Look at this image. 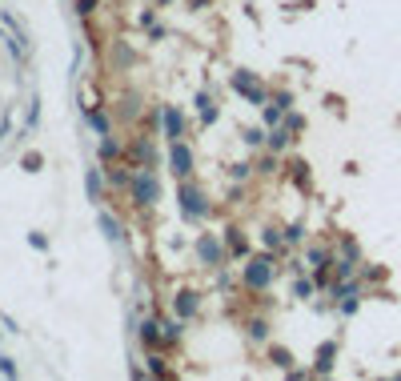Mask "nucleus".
<instances>
[{
  "label": "nucleus",
  "mask_w": 401,
  "mask_h": 381,
  "mask_svg": "<svg viewBox=\"0 0 401 381\" xmlns=\"http://www.w3.org/2000/svg\"><path fill=\"white\" fill-rule=\"evenodd\" d=\"M177 201H181V209H185V217H189V221H197V217L209 213V201L193 189V185H185V189L177 193Z\"/></svg>",
  "instance_id": "f257e3e1"
},
{
  "label": "nucleus",
  "mask_w": 401,
  "mask_h": 381,
  "mask_svg": "<svg viewBox=\"0 0 401 381\" xmlns=\"http://www.w3.org/2000/svg\"><path fill=\"white\" fill-rule=\"evenodd\" d=\"M269 281H273V265L265 261V257L249 261V269H245V285H249V289H265Z\"/></svg>",
  "instance_id": "f03ea898"
},
{
  "label": "nucleus",
  "mask_w": 401,
  "mask_h": 381,
  "mask_svg": "<svg viewBox=\"0 0 401 381\" xmlns=\"http://www.w3.org/2000/svg\"><path fill=\"white\" fill-rule=\"evenodd\" d=\"M169 165H173V173H177V177H185V173H193V153H189V144L173 141V153H169Z\"/></svg>",
  "instance_id": "7ed1b4c3"
},
{
  "label": "nucleus",
  "mask_w": 401,
  "mask_h": 381,
  "mask_svg": "<svg viewBox=\"0 0 401 381\" xmlns=\"http://www.w3.org/2000/svg\"><path fill=\"white\" fill-rule=\"evenodd\" d=\"M133 193H137V201H141V205H153V201L161 197V189H157V177L141 173V177L133 181Z\"/></svg>",
  "instance_id": "20e7f679"
},
{
  "label": "nucleus",
  "mask_w": 401,
  "mask_h": 381,
  "mask_svg": "<svg viewBox=\"0 0 401 381\" xmlns=\"http://www.w3.org/2000/svg\"><path fill=\"white\" fill-rule=\"evenodd\" d=\"M233 89H237V93H245L249 100H253V105H265V93H261L257 85H253V76H249L245 69L233 72Z\"/></svg>",
  "instance_id": "39448f33"
},
{
  "label": "nucleus",
  "mask_w": 401,
  "mask_h": 381,
  "mask_svg": "<svg viewBox=\"0 0 401 381\" xmlns=\"http://www.w3.org/2000/svg\"><path fill=\"white\" fill-rule=\"evenodd\" d=\"M197 253H201V261H209V265H217V257H221V249H217V241L213 237L197 241Z\"/></svg>",
  "instance_id": "423d86ee"
},
{
  "label": "nucleus",
  "mask_w": 401,
  "mask_h": 381,
  "mask_svg": "<svg viewBox=\"0 0 401 381\" xmlns=\"http://www.w3.org/2000/svg\"><path fill=\"white\" fill-rule=\"evenodd\" d=\"M100 229H105V237L113 241V245H120V241H124V233H120V225H117V221H113L109 213H100Z\"/></svg>",
  "instance_id": "0eeeda50"
},
{
  "label": "nucleus",
  "mask_w": 401,
  "mask_h": 381,
  "mask_svg": "<svg viewBox=\"0 0 401 381\" xmlns=\"http://www.w3.org/2000/svg\"><path fill=\"white\" fill-rule=\"evenodd\" d=\"M173 309L181 313V317H193V313H197V293H181V297L173 301Z\"/></svg>",
  "instance_id": "6e6552de"
},
{
  "label": "nucleus",
  "mask_w": 401,
  "mask_h": 381,
  "mask_svg": "<svg viewBox=\"0 0 401 381\" xmlns=\"http://www.w3.org/2000/svg\"><path fill=\"white\" fill-rule=\"evenodd\" d=\"M333 353H337V345H333V341H325V345L317 349V369H321V373H329V365H333Z\"/></svg>",
  "instance_id": "1a4fd4ad"
},
{
  "label": "nucleus",
  "mask_w": 401,
  "mask_h": 381,
  "mask_svg": "<svg viewBox=\"0 0 401 381\" xmlns=\"http://www.w3.org/2000/svg\"><path fill=\"white\" fill-rule=\"evenodd\" d=\"M165 133L173 137V141L181 137V113H177V109H165Z\"/></svg>",
  "instance_id": "9d476101"
},
{
  "label": "nucleus",
  "mask_w": 401,
  "mask_h": 381,
  "mask_svg": "<svg viewBox=\"0 0 401 381\" xmlns=\"http://www.w3.org/2000/svg\"><path fill=\"white\" fill-rule=\"evenodd\" d=\"M197 109H201V120H205V124H213V120H217V105H213L205 93L197 96Z\"/></svg>",
  "instance_id": "9b49d317"
},
{
  "label": "nucleus",
  "mask_w": 401,
  "mask_h": 381,
  "mask_svg": "<svg viewBox=\"0 0 401 381\" xmlns=\"http://www.w3.org/2000/svg\"><path fill=\"white\" fill-rule=\"evenodd\" d=\"M85 185H89V201H100V173H96V168H89Z\"/></svg>",
  "instance_id": "f8f14e48"
},
{
  "label": "nucleus",
  "mask_w": 401,
  "mask_h": 381,
  "mask_svg": "<svg viewBox=\"0 0 401 381\" xmlns=\"http://www.w3.org/2000/svg\"><path fill=\"white\" fill-rule=\"evenodd\" d=\"M157 329H161V325H153V321H144V325H141V341H144V345H153V341H157Z\"/></svg>",
  "instance_id": "ddd939ff"
},
{
  "label": "nucleus",
  "mask_w": 401,
  "mask_h": 381,
  "mask_svg": "<svg viewBox=\"0 0 401 381\" xmlns=\"http://www.w3.org/2000/svg\"><path fill=\"white\" fill-rule=\"evenodd\" d=\"M281 100H277V105H269V109H265V124H277V120H281Z\"/></svg>",
  "instance_id": "4468645a"
},
{
  "label": "nucleus",
  "mask_w": 401,
  "mask_h": 381,
  "mask_svg": "<svg viewBox=\"0 0 401 381\" xmlns=\"http://www.w3.org/2000/svg\"><path fill=\"white\" fill-rule=\"evenodd\" d=\"M0 373H4V378H17L21 369H17V361L12 358H0Z\"/></svg>",
  "instance_id": "2eb2a0df"
},
{
  "label": "nucleus",
  "mask_w": 401,
  "mask_h": 381,
  "mask_svg": "<svg viewBox=\"0 0 401 381\" xmlns=\"http://www.w3.org/2000/svg\"><path fill=\"white\" fill-rule=\"evenodd\" d=\"M269 144H273V149H285V144H289V133H285V129H273Z\"/></svg>",
  "instance_id": "dca6fc26"
},
{
  "label": "nucleus",
  "mask_w": 401,
  "mask_h": 381,
  "mask_svg": "<svg viewBox=\"0 0 401 381\" xmlns=\"http://www.w3.org/2000/svg\"><path fill=\"white\" fill-rule=\"evenodd\" d=\"M28 245H32V249H36V253H45V249H48L45 233H28Z\"/></svg>",
  "instance_id": "f3484780"
},
{
  "label": "nucleus",
  "mask_w": 401,
  "mask_h": 381,
  "mask_svg": "<svg viewBox=\"0 0 401 381\" xmlns=\"http://www.w3.org/2000/svg\"><path fill=\"white\" fill-rule=\"evenodd\" d=\"M161 329H165V341H177V337H181V325H177V321H165Z\"/></svg>",
  "instance_id": "a211bd4d"
},
{
  "label": "nucleus",
  "mask_w": 401,
  "mask_h": 381,
  "mask_svg": "<svg viewBox=\"0 0 401 381\" xmlns=\"http://www.w3.org/2000/svg\"><path fill=\"white\" fill-rule=\"evenodd\" d=\"M249 334L257 337V341H265V337H269V325H265V321H253V325H249Z\"/></svg>",
  "instance_id": "6ab92c4d"
},
{
  "label": "nucleus",
  "mask_w": 401,
  "mask_h": 381,
  "mask_svg": "<svg viewBox=\"0 0 401 381\" xmlns=\"http://www.w3.org/2000/svg\"><path fill=\"white\" fill-rule=\"evenodd\" d=\"M273 361H277L281 369H289V365H293V358H289V349H273Z\"/></svg>",
  "instance_id": "aec40b11"
},
{
  "label": "nucleus",
  "mask_w": 401,
  "mask_h": 381,
  "mask_svg": "<svg viewBox=\"0 0 401 381\" xmlns=\"http://www.w3.org/2000/svg\"><path fill=\"white\" fill-rule=\"evenodd\" d=\"M89 120H93V129H96V133H109V120L100 117V113H89Z\"/></svg>",
  "instance_id": "412c9836"
},
{
  "label": "nucleus",
  "mask_w": 401,
  "mask_h": 381,
  "mask_svg": "<svg viewBox=\"0 0 401 381\" xmlns=\"http://www.w3.org/2000/svg\"><path fill=\"white\" fill-rule=\"evenodd\" d=\"M229 245H233L237 253H245V237H241V233H237V229H229Z\"/></svg>",
  "instance_id": "4be33fe9"
},
{
  "label": "nucleus",
  "mask_w": 401,
  "mask_h": 381,
  "mask_svg": "<svg viewBox=\"0 0 401 381\" xmlns=\"http://www.w3.org/2000/svg\"><path fill=\"white\" fill-rule=\"evenodd\" d=\"M100 157H117V141H100Z\"/></svg>",
  "instance_id": "5701e85b"
},
{
  "label": "nucleus",
  "mask_w": 401,
  "mask_h": 381,
  "mask_svg": "<svg viewBox=\"0 0 401 381\" xmlns=\"http://www.w3.org/2000/svg\"><path fill=\"white\" fill-rule=\"evenodd\" d=\"M261 245H269V249H277V245H281V237H277V233H273V229H269V233H265V237H261Z\"/></svg>",
  "instance_id": "b1692460"
},
{
  "label": "nucleus",
  "mask_w": 401,
  "mask_h": 381,
  "mask_svg": "<svg viewBox=\"0 0 401 381\" xmlns=\"http://www.w3.org/2000/svg\"><path fill=\"white\" fill-rule=\"evenodd\" d=\"M297 297H313V285L309 281H297Z\"/></svg>",
  "instance_id": "393cba45"
},
{
  "label": "nucleus",
  "mask_w": 401,
  "mask_h": 381,
  "mask_svg": "<svg viewBox=\"0 0 401 381\" xmlns=\"http://www.w3.org/2000/svg\"><path fill=\"white\" fill-rule=\"evenodd\" d=\"M93 4H96V0H80L76 8H80V12H93Z\"/></svg>",
  "instance_id": "a878e982"
}]
</instances>
